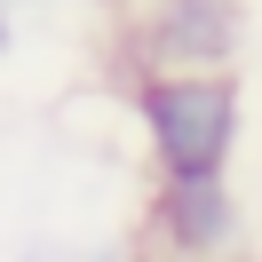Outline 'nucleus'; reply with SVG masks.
Instances as JSON below:
<instances>
[{
	"mask_svg": "<svg viewBox=\"0 0 262 262\" xmlns=\"http://www.w3.org/2000/svg\"><path fill=\"white\" fill-rule=\"evenodd\" d=\"M16 262H103L96 246H72V238H24Z\"/></svg>",
	"mask_w": 262,
	"mask_h": 262,
	"instance_id": "nucleus-4",
	"label": "nucleus"
},
{
	"mask_svg": "<svg viewBox=\"0 0 262 262\" xmlns=\"http://www.w3.org/2000/svg\"><path fill=\"white\" fill-rule=\"evenodd\" d=\"M127 112L143 127V159L159 183L230 175L238 135H246V96L230 72H135Z\"/></svg>",
	"mask_w": 262,
	"mask_h": 262,
	"instance_id": "nucleus-1",
	"label": "nucleus"
},
{
	"mask_svg": "<svg viewBox=\"0 0 262 262\" xmlns=\"http://www.w3.org/2000/svg\"><path fill=\"white\" fill-rule=\"evenodd\" d=\"M143 230H151V254L159 262H230L246 246V207H238V191H230V175L151 183Z\"/></svg>",
	"mask_w": 262,
	"mask_h": 262,
	"instance_id": "nucleus-2",
	"label": "nucleus"
},
{
	"mask_svg": "<svg viewBox=\"0 0 262 262\" xmlns=\"http://www.w3.org/2000/svg\"><path fill=\"white\" fill-rule=\"evenodd\" d=\"M16 48V8H8V0H0V56Z\"/></svg>",
	"mask_w": 262,
	"mask_h": 262,
	"instance_id": "nucleus-5",
	"label": "nucleus"
},
{
	"mask_svg": "<svg viewBox=\"0 0 262 262\" xmlns=\"http://www.w3.org/2000/svg\"><path fill=\"white\" fill-rule=\"evenodd\" d=\"M238 48H246L238 0H143V16H135L143 72H230Z\"/></svg>",
	"mask_w": 262,
	"mask_h": 262,
	"instance_id": "nucleus-3",
	"label": "nucleus"
}]
</instances>
